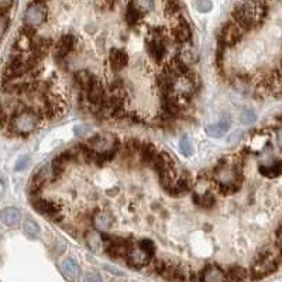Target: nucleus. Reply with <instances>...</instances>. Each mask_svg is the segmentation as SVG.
<instances>
[{
    "instance_id": "nucleus-1",
    "label": "nucleus",
    "mask_w": 282,
    "mask_h": 282,
    "mask_svg": "<svg viewBox=\"0 0 282 282\" xmlns=\"http://www.w3.org/2000/svg\"><path fill=\"white\" fill-rule=\"evenodd\" d=\"M267 14V4L261 1H248V3H238L233 10L234 22L243 28L250 30L256 26L261 24Z\"/></svg>"
},
{
    "instance_id": "nucleus-2",
    "label": "nucleus",
    "mask_w": 282,
    "mask_h": 282,
    "mask_svg": "<svg viewBox=\"0 0 282 282\" xmlns=\"http://www.w3.org/2000/svg\"><path fill=\"white\" fill-rule=\"evenodd\" d=\"M37 124V114L31 110H22L10 117V130L20 135L30 134Z\"/></svg>"
},
{
    "instance_id": "nucleus-3",
    "label": "nucleus",
    "mask_w": 282,
    "mask_h": 282,
    "mask_svg": "<svg viewBox=\"0 0 282 282\" xmlns=\"http://www.w3.org/2000/svg\"><path fill=\"white\" fill-rule=\"evenodd\" d=\"M45 19H47V6H45V3L34 1L27 7L26 16H24L26 26L35 28L37 26L43 24L45 22Z\"/></svg>"
},
{
    "instance_id": "nucleus-4",
    "label": "nucleus",
    "mask_w": 282,
    "mask_h": 282,
    "mask_svg": "<svg viewBox=\"0 0 282 282\" xmlns=\"http://www.w3.org/2000/svg\"><path fill=\"white\" fill-rule=\"evenodd\" d=\"M243 31L244 30L234 20L226 22L223 24V27H222V31H220V41H222V44L227 45V47L236 45L241 40Z\"/></svg>"
},
{
    "instance_id": "nucleus-5",
    "label": "nucleus",
    "mask_w": 282,
    "mask_h": 282,
    "mask_svg": "<svg viewBox=\"0 0 282 282\" xmlns=\"http://www.w3.org/2000/svg\"><path fill=\"white\" fill-rule=\"evenodd\" d=\"M33 206L37 212L44 214L47 217L52 220H61L62 219V206L61 203L54 202V201H45V199H38L33 202Z\"/></svg>"
},
{
    "instance_id": "nucleus-6",
    "label": "nucleus",
    "mask_w": 282,
    "mask_h": 282,
    "mask_svg": "<svg viewBox=\"0 0 282 282\" xmlns=\"http://www.w3.org/2000/svg\"><path fill=\"white\" fill-rule=\"evenodd\" d=\"M196 282H226V271L217 265H206L199 274H196Z\"/></svg>"
},
{
    "instance_id": "nucleus-7",
    "label": "nucleus",
    "mask_w": 282,
    "mask_h": 282,
    "mask_svg": "<svg viewBox=\"0 0 282 282\" xmlns=\"http://www.w3.org/2000/svg\"><path fill=\"white\" fill-rule=\"evenodd\" d=\"M151 259L153 258L148 254H146L141 248L138 247V244H135V246H131V250H130L126 261H127L128 265H131L134 268H143V267L150 264Z\"/></svg>"
},
{
    "instance_id": "nucleus-8",
    "label": "nucleus",
    "mask_w": 282,
    "mask_h": 282,
    "mask_svg": "<svg viewBox=\"0 0 282 282\" xmlns=\"http://www.w3.org/2000/svg\"><path fill=\"white\" fill-rule=\"evenodd\" d=\"M172 35H174L175 41H177V43H179V44H183V43L189 41V40H191V35H192L189 23L186 22L185 19H182V17H180L179 22L177 23V26H175V27H174V30H172Z\"/></svg>"
},
{
    "instance_id": "nucleus-9",
    "label": "nucleus",
    "mask_w": 282,
    "mask_h": 282,
    "mask_svg": "<svg viewBox=\"0 0 282 282\" xmlns=\"http://www.w3.org/2000/svg\"><path fill=\"white\" fill-rule=\"evenodd\" d=\"M74 48V37L71 34H65L59 38L55 45V59L62 61Z\"/></svg>"
},
{
    "instance_id": "nucleus-10",
    "label": "nucleus",
    "mask_w": 282,
    "mask_h": 282,
    "mask_svg": "<svg viewBox=\"0 0 282 282\" xmlns=\"http://www.w3.org/2000/svg\"><path fill=\"white\" fill-rule=\"evenodd\" d=\"M250 280V271L240 265H233L226 271V282H248Z\"/></svg>"
},
{
    "instance_id": "nucleus-11",
    "label": "nucleus",
    "mask_w": 282,
    "mask_h": 282,
    "mask_svg": "<svg viewBox=\"0 0 282 282\" xmlns=\"http://www.w3.org/2000/svg\"><path fill=\"white\" fill-rule=\"evenodd\" d=\"M229 128H230V119H229V117H223V119L219 120L217 123L207 126V127H206V133L210 135V137L219 138V137L225 135L226 133L229 131Z\"/></svg>"
},
{
    "instance_id": "nucleus-12",
    "label": "nucleus",
    "mask_w": 282,
    "mask_h": 282,
    "mask_svg": "<svg viewBox=\"0 0 282 282\" xmlns=\"http://www.w3.org/2000/svg\"><path fill=\"white\" fill-rule=\"evenodd\" d=\"M167 72H169L172 77H183L188 74V68H186V64L183 62L182 56L177 55L174 56L171 61H169L168 67H167Z\"/></svg>"
},
{
    "instance_id": "nucleus-13",
    "label": "nucleus",
    "mask_w": 282,
    "mask_h": 282,
    "mask_svg": "<svg viewBox=\"0 0 282 282\" xmlns=\"http://www.w3.org/2000/svg\"><path fill=\"white\" fill-rule=\"evenodd\" d=\"M61 271L64 272V275L67 277L68 280H71V281H77L79 274H80V268H79L78 262L72 258H67L62 261Z\"/></svg>"
},
{
    "instance_id": "nucleus-14",
    "label": "nucleus",
    "mask_w": 282,
    "mask_h": 282,
    "mask_svg": "<svg viewBox=\"0 0 282 282\" xmlns=\"http://www.w3.org/2000/svg\"><path fill=\"white\" fill-rule=\"evenodd\" d=\"M147 50H148V54L155 61H161L164 56H165V45L162 40H155V38H151L147 44Z\"/></svg>"
},
{
    "instance_id": "nucleus-15",
    "label": "nucleus",
    "mask_w": 282,
    "mask_h": 282,
    "mask_svg": "<svg viewBox=\"0 0 282 282\" xmlns=\"http://www.w3.org/2000/svg\"><path fill=\"white\" fill-rule=\"evenodd\" d=\"M128 64V55L124 52L123 50L113 48L110 51V65L114 71H120Z\"/></svg>"
},
{
    "instance_id": "nucleus-16",
    "label": "nucleus",
    "mask_w": 282,
    "mask_h": 282,
    "mask_svg": "<svg viewBox=\"0 0 282 282\" xmlns=\"http://www.w3.org/2000/svg\"><path fill=\"white\" fill-rule=\"evenodd\" d=\"M69 157L71 159H75L78 162H89L92 158V148L86 146H75L69 151Z\"/></svg>"
},
{
    "instance_id": "nucleus-17",
    "label": "nucleus",
    "mask_w": 282,
    "mask_h": 282,
    "mask_svg": "<svg viewBox=\"0 0 282 282\" xmlns=\"http://www.w3.org/2000/svg\"><path fill=\"white\" fill-rule=\"evenodd\" d=\"M88 101L93 104H102L104 102V89H103L102 82L98 78L93 82L92 88L88 92Z\"/></svg>"
},
{
    "instance_id": "nucleus-18",
    "label": "nucleus",
    "mask_w": 282,
    "mask_h": 282,
    "mask_svg": "<svg viewBox=\"0 0 282 282\" xmlns=\"http://www.w3.org/2000/svg\"><path fill=\"white\" fill-rule=\"evenodd\" d=\"M75 79H77L78 85L80 86V89L88 93L90 88H92V85H93V82L96 80V77H93L89 71H79V72L75 74Z\"/></svg>"
},
{
    "instance_id": "nucleus-19",
    "label": "nucleus",
    "mask_w": 282,
    "mask_h": 282,
    "mask_svg": "<svg viewBox=\"0 0 282 282\" xmlns=\"http://www.w3.org/2000/svg\"><path fill=\"white\" fill-rule=\"evenodd\" d=\"M140 154H141V159H143L146 164H148V165H153L158 157L155 146H154V144H150V143H147V144H143V146H141Z\"/></svg>"
},
{
    "instance_id": "nucleus-20",
    "label": "nucleus",
    "mask_w": 282,
    "mask_h": 282,
    "mask_svg": "<svg viewBox=\"0 0 282 282\" xmlns=\"http://www.w3.org/2000/svg\"><path fill=\"white\" fill-rule=\"evenodd\" d=\"M141 14H143V10L137 6V3L131 1L127 4V9H126V22L130 26H134L135 23L141 19Z\"/></svg>"
},
{
    "instance_id": "nucleus-21",
    "label": "nucleus",
    "mask_w": 282,
    "mask_h": 282,
    "mask_svg": "<svg viewBox=\"0 0 282 282\" xmlns=\"http://www.w3.org/2000/svg\"><path fill=\"white\" fill-rule=\"evenodd\" d=\"M193 199H195L196 205L203 207V209H212L214 206V203H216V198H214V195L212 192H206V193H203V195L195 193V195H193Z\"/></svg>"
},
{
    "instance_id": "nucleus-22",
    "label": "nucleus",
    "mask_w": 282,
    "mask_h": 282,
    "mask_svg": "<svg viewBox=\"0 0 282 282\" xmlns=\"http://www.w3.org/2000/svg\"><path fill=\"white\" fill-rule=\"evenodd\" d=\"M259 172L267 177V178H275V177H280L282 174V161H275L272 165H261L259 167Z\"/></svg>"
},
{
    "instance_id": "nucleus-23",
    "label": "nucleus",
    "mask_w": 282,
    "mask_h": 282,
    "mask_svg": "<svg viewBox=\"0 0 282 282\" xmlns=\"http://www.w3.org/2000/svg\"><path fill=\"white\" fill-rule=\"evenodd\" d=\"M1 219L7 226H16L20 222V213L14 207H7L1 212Z\"/></svg>"
},
{
    "instance_id": "nucleus-24",
    "label": "nucleus",
    "mask_w": 282,
    "mask_h": 282,
    "mask_svg": "<svg viewBox=\"0 0 282 282\" xmlns=\"http://www.w3.org/2000/svg\"><path fill=\"white\" fill-rule=\"evenodd\" d=\"M93 223L99 230H107L113 223V219L106 213H99L93 217Z\"/></svg>"
},
{
    "instance_id": "nucleus-25",
    "label": "nucleus",
    "mask_w": 282,
    "mask_h": 282,
    "mask_svg": "<svg viewBox=\"0 0 282 282\" xmlns=\"http://www.w3.org/2000/svg\"><path fill=\"white\" fill-rule=\"evenodd\" d=\"M45 183V172L44 171H38L33 178H31V183H30V191L33 193H37L40 191Z\"/></svg>"
},
{
    "instance_id": "nucleus-26",
    "label": "nucleus",
    "mask_w": 282,
    "mask_h": 282,
    "mask_svg": "<svg viewBox=\"0 0 282 282\" xmlns=\"http://www.w3.org/2000/svg\"><path fill=\"white\" fill-rule=\"evenodd\" d=\"M23 230H24V233L30 237V238H35V237L38 236V233H40V227H38V225H37L34 220H31V219H27V220L24 222Z\"/></svg>"
},
{
    "instance_id": "nucleus-27",
    "label": "nucleus",
    "mask_w": 282,
    "mask_h": 282,
    "mask_svg": "<svg viewBox=\"0 0 282 282\" xmlns=\"http://www.w3.org/2000/svg\"><path fill=\"white\" fill-rule=\"evenodd\" d=\"M189 189V180L186 178H180L178 179L171 188L168 189V192H171L172 195H179V193H183Z\"/></svg>"
},
{
    "instance_id": "nucleus-28",
    "label": "nucleus",
    "mask_w": 282,
    "mask_h": 282,
    "mask_svg": "<svg viewBox=\"0 0 282 282\" xmlns=\"http://www.w3.org/2000/svg\"><path fill=\"white\" fill-rule=\"evenodd\" d=\"M137 244H138V247L141 248L146 254H148L151 258L154 257V254H155V246H154V243H153L151 240H147V238H144V240H140Z\"/></svg>"
},
{
    "instance_id": "nucleus-29",
    "label": "nucleus",
    "mask_w": 282,
    "mask_h": 282,
    "mask_svg": "<svg viewBox=\"0 0 282 282\" xmlns=\"http://www.w3.org/2000/svg\"><path fill=\"white\" fill-rule=\"evenodd\" d=\"M179 148H180V153H182L185 157H191L192 154H193V150H192V143L189 141V138H188L186 135H183V137L180 138Z\"/></svg>"
},
{
    "instance_id": "nucleus-30",
    "label": "nucleus",
    "mask_w": 282,
    "mask_h": 282,
    "mask_svg": "<svg viewBox=\"0 0 282 282\" xmlns=\"http://www.w3.org/2000/svg\"><path fill=\"white\" fill-rule=\"evenodd\" d=\"M165 11L169 16H174V14H178L179 13V4L175 3V1H169L165 4Z\"/></svg>"
},
{
    "instance_id": "nucleus-31",
    "label": "nucleus",
    "mask_w": 282,
    "mask_h": 282,
    "mask_svg": "<svg viewBox=\"0 0 282 282\" xmlns=\"http://www.w3.org/2000/svg\"><path fill=\"white\" fill-rule=\"evenodd\" d=\"M196 9L199 11H202V13L210 11V9H212V3H210V1H206V0L198 1V3H196Z\"/></svg>"
},
{
    "instance_id": "nucleus-32",
    "label": "nucleus",
    "mask_w": 282,
    "mask_h": 282,
    "mask_svg": "<svg viewBox=\"0 0 282 282\" xmlns=\"http://www.w3.org/2000/svg\"><path fill=\"white\" fill-rule=\"evenodd\" d=\"M83 282H103L102 281L101 275L96 272H88L83 278Z\"/></svg>"
},
{
    "instance_id": "nucleus-33",
    "label": "nucleus",
    "mask_w": 282,
    "mask_h": 282,
    "mask_svg": "<svg viewBox=\"0 0 282 282\" xmlns=\"http://www.w3.org/2000/svg\"><path fill=\"white\" fill-rule=\"evenodd\" d=\"M9 17H7V14H1V17H0V24H1V30H0V34L1 35H4L6 31H7V27H9Z\"/></svg>"
},
{
    "instance_id": "nucleus-34",
    "label": "nucleus",
    "mask_w": 282,
    "mask_h": 282,
    "mask_svg": "<svg viewBox=\"0 0 282 282\" xmlns=\"http://www.w3.org/2000/svg\"><path fill=\"white\" fill-rule=\"evenodd\" d=\"M254 120H256V114L251 112L244 113V114H243V117H241V122H243L244 124H251Z\"/></svg>"
},
{
    "instance_id": "nucleus-35",
    "label": "nucleus",
    "mask_w": 282,
    "mask_h": 282,
    "mask_svg": "<svg viewBox=\"0 0 282 282\" xmlns=\"http://www.w3.org/2000/svg\"><path fill=\"white\" fill-rule=\"evenodd\" d=\"M28 157H24L22 158V159H19V162L16 164V171H22V169H24L27 165H28Z\"/></svg>"
},
{
    "instance_id": "nucleus-36",
    "label": "nucleus",
    "mask_w": 282,
    "mask_h": 282,
    "mask_svg": "<svg viewBox=\"0 0 282 282\" xmlns=\"http://www.w3.org/2000/svg\"><path fill=\"white\" fill-rule=\"evenodd\" d=\"M104 268H106V270H109L110 272H113V274H116V275H123V274L117 270V268H113V267H110V265H104Z\"/></svg>"
},
{
    "instance_id": "nucleus-37",
    "label": "nucleus",
    "mask_w": 282,
    "mask_h": 282,
    "mask_svg": "<svg viewBox=\"0 0 282 282\" xmlns=\"http://www.w3.org/2000/svg\"><path fill=\"white\" fill-rule=\"evenodd\" d=\"M278 250L281 251V254H282V237H280V243H278Z\"/></svg>"
},
{
    "instance_id": "nucleus-38",
    "label": "nucleus",
    "mask_w": 282,
    "mask_h": 282,
    "mask_svg": "<svg viewBox=\"0 0 282 282\" xmlns=\"http://www.w3.org/2000/svg\"><path fill=\"white\" fill-rule=\"evenodd\" d=\"M278 237H282V223L280 226V229H278Z\"/></svg>"
},
{
    "instance_id": "nucleus-39",
    "label": "nucleus",
    "mask_w": 282,
    "mask_h": 282,
    "mask_svg": "<svg viewBox=\"0 0 282 282\" xmlns=\"http://www.w3.org/2000/svg\"><path fill=\"white\" fill-rule=\"evenodd\" d=\"M281 71H282V68H281Z\"/></svg>"
}]
</instances>
